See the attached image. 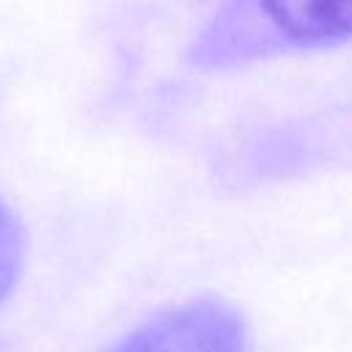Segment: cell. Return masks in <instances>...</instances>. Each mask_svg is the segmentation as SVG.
<instances>
[{"mask_svg":"<svg viewBox=\"0 0 352 352\" xmlns=\"http://www.w3.org/2000/svg\"><path fill=\"white\" fill-rule=\"evenodd\" d=\"M349 0H234L198 38L195 60L226 66L280 50H324L349 38Z\"/></svg>","mask_w":352,"mask_h":352,"instance_id":"cell-1","label":"cell"},{"mask_svg":"<svg viewBox=\"0 0 352 352\" xmlns=\"http://www.w3.org/2000/svg\"><path fill=\"white\" fill-rule=\"evenodd\" d=\"M248 322L236 305L223 297H195L170 305L107 352H245Z\"/></svg>","mask_w":352,"mask_h":352,"instance_id":"cell-2","label":"cell"},{"mask_svg":"<svg viewBox=\"0 0 352 352\" xmlns=\"http://www.w3.org/2000/svg\"><path fill=\"white\" fill-rule=\"evenodd\" d=\"M25 261V228L14 209L0 198V302L14 292Z\"/></svg>","mask_w":352,"mask_h":352,"instance_id":"cell-3","label":"cell"}]
</instances>
